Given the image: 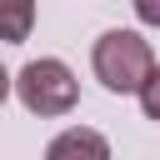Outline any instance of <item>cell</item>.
<instances>
[{"label":"cell","instance_id":"cell-1","mask_svg":"<svg viewBox=\"0 0 160 160\" xmlns=\"http://www.w3.org/2000/svg\"><path fill=\"white\" fill-rule=\"evenodd\" d=\"M90 65H95V80H100L105 90H115V95H140L145 80H150V70H155V55H150V45H145L135 30H105V35L95 40Z\"/></svg>","mask_w":160,"mask_h":160},{"label":"cell","instance_id":"cell-2","mask_svg":"<svg viewBox=\"0 0 160 160\" xmlns=\"http://www.w3.org/2000/svg\"><path fill=\"white\" fill-rule=\"evenodd\" d=\"M15 90H20L30 115H65V110H75V95H80V85H75L65 60H30L20 70Z\"/></svg>","mask_w":160,"mask_h":160},{"label":"cell","instance_id":"cell-3","mask_svg":"<svg viewBox=\"0 0 160 160\" xmlns=\"http://www.w3.org/2000/svg\"><path fill=\"white\" fill-rule=\"evenodd\" d=\"M30 25H35V0H0V40L5 45L30 40Z\"/></svg>","mask_w":160,"mask_h":160},{"label":"cell","instance_id":"cell-4","mask_svg":"<svg viewBox=\"0 0 160 160\" xmlns=\"http://www.w3.org/2000/svg\"><path fill=\"white\" fill-rule=\"evenodd\" d=\"M50 155H55V160H60V155H95V160H105V155H110V145H105L95 130H70V135L50 140Z\"/></svg>","mask_w":160,"mask_h":160},{"label":"cell","instance_id":"cell-5","mask_svg":"<svg viewBox=\"0 0 160 160\" xmlns=\"http://www.w3.org/2000/svg\"><path fill=\"white\" fill-rule=\"evenodd\" d=\"M140 110H145V120H160V65L150 70V80L140 90Z\"/></svg>","mask_w":160,"mask_h":160},{"label":"cell","instance_id":"cell-6","mask_svg":"<svg viewBox=\"0 0 160 160\" xmlns=\"http://www.w3.org/2000/svg\"><path fill=\"white\" fill-rule=\"evenodd\" d=\"M135 15L145 25H160V0H135Z\"/></svg>","mask_w":160,"mask_h":160},{"label":"cell","instance_id":"cell-7","mask_svg":"<svg viewBox=\"0 0 160 160\" xmlns=\"http://www.w3.org/2000/svg\"><path fill=\"white\" fill-rule=\"evenodd\" d=\"M5 95H10V75H5V65H0V105H5Z\"/></svg>","mask_w":160,"mask_h":160}]
</instances>
